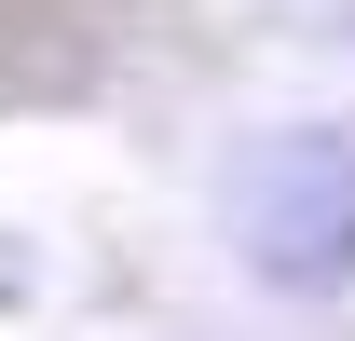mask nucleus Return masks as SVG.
Returning <instances> with one entry per match:
<instances>
[{"instance_id": "f257e3e1", "label": "nucleus", "mask_w": 355, "mask_h": 341, "mask_svg": "<svg viewBox=\"0 0 355 341\" xmlns=\"http://www.w3.org/2000/svg\"><path fill=\"white\" fill-rule=\"evenodd\" d=\"M232 246L260 287H355V137H260L246 164H232Z\"/></svg>"}]
</instances>
